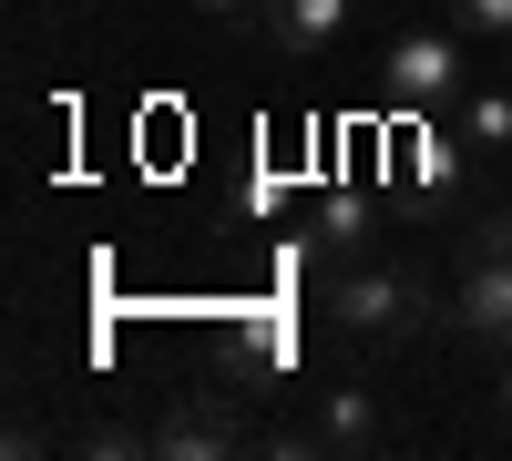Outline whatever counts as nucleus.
Listing matches in <instances>:
<instances>
[{"mask_svg": "<svg viewBox=\"0 0 512 461\" xmlns=\"http://www.w3.org/2000/svg\"><path fill=\"white\" fill-rule=\"evenodd\" d=\"M328 318L359 328V339H420V318H431V287L410 267H349L328 287Z\"/></svg>", "mask_w": 512, "mask_h": 461, "instance_id": "f03ea898", "label": "nucleus"}, {"mask_svg": "<svg viewBox=\"0 0 512 461\" xmlns=\"http://www.w3.org/2000/svg\"><path fill=\"white\" fill-rule=\"evenodd\" d=\"M236 441H246V410H236L226 390H185V400L144 431L154 461H216V451H236Z\"/></svg>", "mask_w": 512, "mask_h": 461, "instance_id": "7ed1b4c3", "label": "nucleus"}, {"mask_svg": "<svg viewBox=\"0 0 512 461\" xmlns=\"http://www.w3.org/2000/svg\"><path fill=\"white\" fill-rule=\"evenodd\" d=\"M451 31H482V41H512V0H451Z\"/></svg>", "mask_w": 512, "mask_h": 461, "instance_id": "6e6552de", "label": "nucleus"}, {"mask_svg": "<svg viewBox=\"0 0 512 461\" xmlns=\"http://www.w3.org/2000/svg\"><path fill=\"white\" fill-rule=\"evenodd\" d=\"M461 82H472L461 31H400L390 52H379V93H390V113H441V103H461Z\"/></svg>", "mask_w": 512, "mask_h": 461, "instance_id": "f257e3e1", "label": "nucleus"}, {"mask_svg": "<svg viewBox=\"0 0 512 461\" xmlns=\"http://www.w3.org/2000/svg\"><path fill=\"white\" fill-rule=\"evenodd\" d=\"M349 11H359V0H267L256 21H267V41H277L287 62H318L328 41L349 31Z\"/></svg>", "mask_w": 512, "mask_h": 461, "instance_id": "423d86ee", "label": "nucleus"}, {"mask_svg": "<svg viewBox=\"0 0 512 461\" xmlns=\"http://www.w3.org/2000/svg\"><path fill=\"white\" fill-rule=\"evenodd\" d=\"M492 400H502V421H512V359H502V390H492Z\"/></svg>", "mask_w": 512, "mask_h": 461, "instance_id": "9b49d317", "label": "nucleus"}, {"mask_svg": "<svg viewBox=\"0 0 512 461\" xmlns=\"http://www.w3.org/2000/svg\"><path fill=\"white\" fill-rule=\"evenodd\" d=\"M451 328H461V349H512V246H472Z\"/></svg>", "mask_w": 512, "mask_h": 461, "instance_id": "20e7f679", "label": "nucleus"}, {"mask_svg": "<svg viewBox=\"0 0 512 461\" xmlns=\"http://www.w3.org/2000/svg\"><path fill=\"white\" fill-rule=\"evenodd\" d=\"M461 134H472V154H512V93H472L461 103Z\"/></svg>", "mask_w": 512, "mask_h": 461, "instance_id": "0eeeda50", "label": "nucleus"}, {"mask_svg": "<svg viewBox=\"0 0 512 461\" xmlns=\"http://www.w3.org/2000/svg\"><path fill=\"white\" fill-rule=\"evenodd\" d=\"M379 441H390L379 390H369V380H338V390H318V421L297 431L287 451H379Z\"/></svg>", "mask_w": 512, "mask_h": 461, "instance_id": "39448f33", "label": "nucleus"}, {"mask_svg": "<svg viewBox=\"0 0 512 461\" xmlns=\"http://www.w3.org/2000/svg\"><path fill=\"white\" fill-rule=\"evenodd\" d=\"M472 246H512V205H492V216L472 226Z\"/></svg>", "mask_w": 512, "mask_h": 461, "instance_id": "1a4fd4ad", "label": "nucleus"}, {"mask_svg": "<svg viewBox=\"0 0 512 461\" xmlns=\"http://www.w3.org/2000/svg\"><path fill=\"white\" fill-rule=\"evenodd\" d=\"M205 21H246V11H267V0H195Z\"/></svg>", "mask_w": 512, "mask_h": 461, "instance_id": "9d476101", "label": "nucleus"}]
</instances>
